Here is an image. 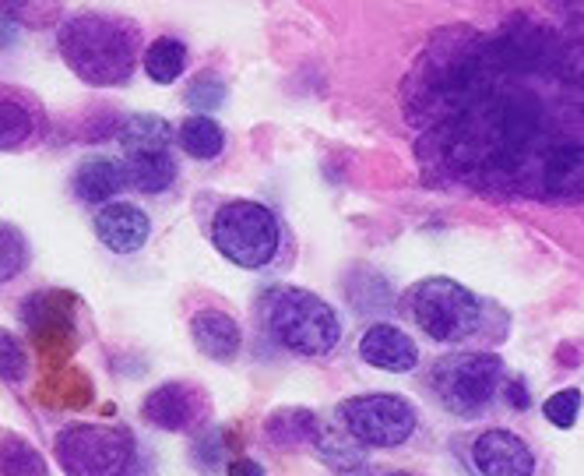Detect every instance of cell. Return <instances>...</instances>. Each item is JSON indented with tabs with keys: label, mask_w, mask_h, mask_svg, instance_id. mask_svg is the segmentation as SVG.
<instances>
[{
	"label": "cell",
	"mask_w": 584,
	"mask_h": 476,
	"mask_svg": "<svg viewBox=\"0 0 584 476\" xmlns=\"http://www.w3.org/2000/svg\"><path fill=\"white\" fill-rule=\"evenodd\" d=\"M401 106L434 177L493 198H584V14L437 32Z\"/></svg>",
	"instance_id": "cell-1"
},
{
	"label": "cell",
	"mask_w": 584,
	"mask_h": 476,
	"mask_svg": "<svg viewBox=\"0 0 584 476\" xmlns=\"http://www.w3.org/2000/svg\"><path fill=\"white\" fill-rule=\"evenodd\" d=\"M258 314L268 335L292 353L321 356L342 342V321L335 308L324 303L317 293L296 290V286H271V290H264Z\"/></svg>",
	"instance_id": "cell-2"
},
{
	"label": "cell",
	"mask_w": 584,
	"mask_h": 476,
	"mask_svg": "<svg viewBox=\"0 0 584 476\" xmlns=\"http://www.w3.org/2000/svg\"><path fill=\"white\" fill-rule=\"evenodd\" d=\"M61 53L82 82L121 85L138 61V35L113 18L82 14L61 29Z\"/></svg>",
	"instance_id": "cell-3"
},
{
	"label": "cell",
	"mask_w": 584,
	"mask_h": 476,
	"mask_svg": "<svg viewBox=\"0 0 584 476\" xmlns=\"http://www.w3.org/2000/svg\"><path fill=\"white\" fill-rule=\"evenodd\" d=\"M211 240L219 255L240 269H261L279 255V219L258 201H229L211 219Z\"/></svg>",
	"instance_id": "cell-4"
},
{
	"label": "cell",
	"mask_w": 584,
	"mask_h": 476,
	"mask_svg": "<svg viewBox=\"0 0 584 476\" xmlns=\"http://www.w3.org/2000/svg\"><path fill=\"white\" fill-rule=\"evenodd\" d=\"M408 314L434 342L469 339L482 321V303L455 279H423L408 293Z\"/></svg>",
	"instance_id": "cell-5"
},
{
	"label": "cell",
	"mask_w": 584,
	"mask_h": 476,
	"mask_svg": "<svg viewBox=\"0 0 584 476\" xmlns=\"http://www.w3.org/2000/svg\"><path fill=\"white\" fill-rule=\"evenodd\" d=\"M503 385V360L497 353H461L440 360L434 371V389L440 403L458 416H476Z\"/></svg>",
	"instance_id": "cell-6"
},
{
	"label": "cell",
	"mask_w": 584,
	"mask_h": 476,
	"mask_svg": "<svg viewBox=\"0 0 584 476\" xmlns=\"http://www.w3.org/2000/svg\"><path fill=\"white\" fill-rule=\"evenodd\" d=\"M131 455V434L121 427L74 424L56 437V459L67 476H124Z\"/></svg>",
	"instance_id": "cell-7"
},
{
	"label": "cell",
	"mask_w": 584,
	"mask_h": 476,
	"mask_svg": "<svg viewBox=\"0 0 584 476\" xmlns=\"http://www.w3.org/2000/svg\"><path fill=\"white\" fill-rule=\"evenodd\" d=\"M342 424L366 448H398L416 431V410L401 395H356L342 403Z\"/></svg>",
	"instance_id": "cell-8"
},
{
	"label": "cell",
	"mask_w": 584,
	"mask_h": 476,
	"mask_svg": "<svg viewBox=\"0 0 584 476\" xmlns=\"http://www.w3.org/2000/svg\"><path fill=\"white\" fill-rule=\"evenodd\" d=\"M476 469L482 476H535V455L511 431H486L472 448Z\"/></svg>",
	"instance_id": "cell-9"
},
{
	"label": "cell",
	"mask_w": 584,
	"mask_h": 476,
	"mask_svg": "<svg viewBox=\"0 0 584 476\" xmlns=\"http://www.w3.org/2000/svg\"><path fill=\"white\" fill-rule=\"evenodd\" d=\"M95 234L100 240L116 255H134L142 251L148 234H152V223L142 208H134L127 201H106L100 213H95Z\"/></svg>",
	"instance_id": "cell-10"
},
{
	"label": "cell",
	"mask_w": 584,
	"mask_h": 476,
	"mask_svg": "<svg viewBox=\"0 0 584 476\" xmlns=\"http://www.w3.org/2000/svg\"><path fill=\"white\" fill-rule=\"evenodd\" d=\"M359 356L366 360L369 368L392 371V374L413 371V368L419 364L416 342L408 339L401 329H395V325H374V329H369V332L359 339Z\"/></svg>",
	"instance_id": "cell-11"
},
{
	"label": "cell",
	"mask_w": 584,
	"mask_h": 476,
	"mask_svg": "<svg viewBox=\"0 0 584 476\" xmlns=\"http://www.w3.org/2000/svg\"><path fill=\"white\" fill-rule=\"evenodd\" d=\"M145 421L159 431H184L194 424L198 416V392L180 385V381H169V385H159L155 392H148L145 399Z\"/></svg>",
	"instance_id": "cell-12"
},
{
	"label": "cell",
	"mask_w": 584,
	"mask_h": 476,
	"mask_svg": "<svg viewBox=\"0 0 584 476\" xmlns=\"http://www.w3.org/2000/svg\"><path fill=\"white\" fill-rule=\"evenodd\" d=\"M190 339L208 360H232L240 350L237 321L222 311H201L190 318Z\"/></svg>",
	"instance_id": "cell-13"
},
{
	"label": "cell",
	"mask_w": 584,
	"mask_h": 476,
	"mask_svg": "<svg viewBox=\"0 0 584 476\" xmlns=\"http://www.w3.org/2000/svg\"><path fill=\"white\" fill-rule=\"evenodd\" d=\"M124 187H131L124 163H113V159H88L74 174V195L88 205L113 201V195H121Z\"/></svg>",
	"instance_id": "cell-14"
},
{
	"label": "cell",
	"mask_w": 584,
	"mask_h": 476,
	"mask_svg": "<svg viewBox=\"0 0 584 476\" xmlns=\"http://www.w3.org/2000/svg\"><path fill=\"white\" fill-rule=\"evenodd\" d=\"M124 174L127 184L145 190V195H159L177 177V163H173L169 148L163 152H127L124 156Z\"/></svg>",
	"instance_id": "cell-15"
},
{
	"label": "cell",
	"mask_w": 584,
	"mask_h": 476,
	"mask_svg": "<svg viewBox=\"0 0 584 476\" xmlns=\"http://www.w3.org/2000/svg\"><path fill=\"white\" fill-rule=\"evenodd\" d=\"M145 71L152 82L159 85H173L184 74V64H187V50L180 40H169V35H163V40H155L148 50H145Z\"/></svg>",
	"instance_id": "cell-16"
},
{
	"label": "cell",
	"mask_w": 584,
	"mask_h": 476,
	"mask_svg": "<svg viewBox=\"0 0 584 476\" xmlns=\"http://www.w3.org/2000/svg\"><path fill=\"white\" fill-rule=\"evenodd\" d=\"M264 427L275 445H306L317 434V416L310 410H279L268 416Z\"/></svg>",
	"instance_id": "cell-17"
},
{
	"label": "cell",
	"mask_w": 584,
	"mask_h": 476,
	"mask_svg": "<svg viewBox=\"0 0 584 476\" xmlns=\"http://www.w3.org/2000/svg\"><path fill=\"white\" fill-rule=\"evenodd\" d=\"M180 145L187 156L194 159H216L222 145H226V135H222V127L211 121V117H187L180 124Z\"/></svg>",
	"instance_id": "cell-18"
},
{
	"label": "cell",
	"mask_w": 584,
	"mask_h": 476,
	"mask_svg": "<svg viewBox=\"0 0 584 476\" xmlns=\"http://www.w3.org/2000/svg\"><path fill=\"white\" fill-rule=\"evenodd\" d=\"M121 142H124V152H163L173 142V131L163 117L145 113V117L127 121V127L121 131Z\"/></svg>",
	"instance_id": "cell-19"
},
{
	"label": "cell",
	"mask_w": 584,
	"mask_h": 476,
	"mask_svg": "<svg viewBox=\"0 0 584 476\" xmlns=\"http://www.w3.org/2000/svg\"><path fill=\"white\" fill-rule=\"evenodd\" d=\"M4 476H46V463L29 442L8 434L4 437Z\"/></svg>",
	"instance_id": "cell-20"
},
{
	"label": "cell",
	"mask_w": 584,
	"mask_h": 476,
	"mask_svg": "<svg viewBox=\"0 0 584 476\" xmlns=\"http://www.w3.org/2000/svg\"><path fill=\"white\" fill-rule=\"evenodd\" d=\"M314 448L324 463H331L335 469H356L359 466V452L345 442V437H338L335 431H327L317 424V434H314Z\"/></svg>",
	"instance_id": "cell-21"
},
{
	"label": "cell",
	"mask_w": 584,
	"mask_h": 476,
	"mask_svg": "<svg viewBox=\"0 0 584 476\" xmlns=\"http://www.w3.org/2000/svg\"><path fill=\"white\" fill-rule=\"evenodd\" d=\"M542 413H546V421L553 427H574L577 424V413H581V392L577 389H563L556 395L546 399V406H542Z\"/></svg>",
	"instance_id": "cell-22"
},
{
	"label": "cell",
	"mask_w": 584,
	"mask_h": 476,
	"mask_svg": "<svg viewBox=\"0 0 584 476\" xmlns=\"http://www.w3.org/2000/svg\"><path fill=\"white\" fill-rule=\"evenodd\" d=\"M32 135V121L29 113L18 106L14 100H4V148L22 145Z\"/></svg>",
	"instance_id": "cell-23"
},
{
	"label": "cell",
	"mask_w": 584,
	"mask_h": 476,
	"mask_svg": "<svg viewBox=\"0 0 584 476\" xmlns=\"http://www.w3.org/2000/svg\"><path fill=\"white\" fill-rule=\"evenodd\" d=\"M25 261V240H18L14 226H4V279H11Z\"/></svg>",
	"instance_id": "cell-24"
},
{
	"label": "cell",
	"mask_w": 584,
	"mask_h": 476,
	"mask_svg": "<svg viewBox=\"0 0 584 476\" xmlns=\"http://www.w3.org/2000/svg\"><path fill=\"white\" fill-rule=\"evenodd\" d=\"M187 103L190 106H219L222 103V85H216V82H208V79H201V82H194L190 85V92H187Z\"/></svg>",
	"instance_id": "cell-25"
},
{
	"label": "cell",
	"mask_w": 584,
	"mask_h": 476,
	"mask_svg": "<svg viewBox=\"0 0 584 476\" xmlns=\"http://www.w3.org/2000/svg\"><path fill=\"white\" fill-rule=\"evenodd\" d=\"M18 360H22V350H18L14 335L4 332V377H8V381H18V377L25 374L22 368H18Z\"/></svg>",
	"instance_id": "cell-26"
},
{
	"label": "cell",
	"mask_w": 584,
	"mask_h": 476,
	"mask_svg": "<svg viewBox=\"0 0 584 476\" xmlns=\"http://www.w3.org/2000/svg\"><path fill=\"white\" fill-rule=\"evenodd\" d=\"M226 476H264V469L254 459H237V463H229Z\"/></svg>",
	"instance_id": "cell-27"
},
{
	"label": "cell",
	"mask_w": 584,
	"mask_h": 476,
	"mask_svg": "<svg viewBox=\"0 0 584 476\" xmlns=\"http://www.w3.org/2000/svg\"><path fill=\"white\" fill-rule=\"evenodd\" d=\"M503 395H508L518 410H529V395L521 392V381H508V385H503Z\"/></svg>",
	"instance_id": "cell-28"
}]
</instances>
